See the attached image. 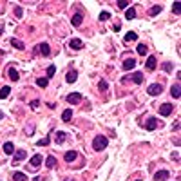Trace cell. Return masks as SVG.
Listing matches in <instances>:
<instances>
[{
  "label": "cell",
  "mask_w": 181,
  "mask_h": 181,
  "mask_svg": "<svg viewBox=\"0 0 181 181\" xmlns=\"http://www.w3.org/2000/svg\"><path fill=\"white\" fill-rule=\"evenodd\" d=\"M181 87H179V83H176V85H172V89H170V96L172 98H179L181 94Z\"/></svg>",
  "instance_id": "obj_11"
},
{
  "label": "cell",
  "mask_w": 181,
  "mask_h": 181,
  "mask_svg": "<svg viewBox=\"0 0 181 181\" xmlns=\"http://www.w3.org/2000/svg\"><path fill=\"white\" fill-rule=\"evenodd\" d=\"M136 53H138V55H145V53H147V45H145V43H140L138 49H136Z\"/></svg>",
  "instance_id": "obj_29"
},
{
  "label": "cell",
  "mask_w": 181,
  "mask_h": 181,
  "mask_svg": "<svg viewBox=\"0 0 181 181\" xmlns=\"http://www.w3.org/2000/svg\"><path fill=\"white\" fill-rule=\"evenodd\" d=\"M179 7H181V4H179V2H174V6H172V11H174L176 15H179V11H181Z\"/></svg>",
  "instance_id": "obj_32"
},
{
  "label": "cell",
  "mask_w": 181,
  "mask_h": 181,
  "mask_svg": "<svg viewBox=\"0 0 181 181\" xmlns=\"http://www.w3.org/2000/svg\"><path fill=\"white\" fill-rule=\"evenodd\" d=\"M38 105H40V101H38V100H33V101H31V109H36Z\"/></svg>",
  "instance_id": "obj_38"
},
{
  "label": "cell",
  "mask_w": 181,
  "mask_h": 181,
  "mask_svg": "<svg viewBox=\"0 0 181 181\" xmlns=\"http://www.w3.org/2000/svg\"><path fill=\"white\" fill-rule=\"evenodd\" d=\"M121 67H123L125 71H129V69H134V67H136V60H134V58H127V60L123 62V65H121Z\"/></svg>",
  "instance_id": "obj_7"
},
{
  "label": "cell",
  "mask_w": 181,
  "mask_h": 181,
  "mask_svg": "<svg viewBox=\"0 0 181 181\" xmlns=\"http://www.w3.org/2000/svg\"><path fill=\"white\" fill-rule=\"evenodd\" d=\"M71 118H73V109H65V111H63V114H62V120L69 121Z\"/></svg>",
  "instance_id": "obj_21"
},
{
  "label": "cell",
  "mask_w": 181,
  "mask_h": 181,
  "mask_svg": "<svg viewBox=\"0 0 181 181\" xmlns=\"http://www.w3.org/2000/svg\"><path fill=\"white\" fill-rule=\"evenodd\" d=\"M156 127H158V120H156V118H149V120H147V125H145L147 130H154Z\"/></svg>",
  "instance_id": "obj_10"
},
{
  "label": "cell",
  "mask_w": 181,
  "mask_h": 181,
  "mask_svg": "<svg viewBox=\"0 0 181 181\" xmlns=\"http://www.w3.org/2000/svg\"><path fill=\"white\" fill-rule=\"evenodd\" d=\"M138 181H140V179H138Z\"/></svg>",
  "instance_id": "obj_45"
},
{
  "label": "cell",
  "mask_w": 181,
  "mask_h": 181,
  "mask_svg": "<svg viewBox=\"0 0 181 181\" xmlns=\"http://www.w3.org/2000/svg\"><path fill=\"white\" fill-rule=\"evenodd\" d=\"M45 167H47V168H55V167H56V158H55V156H49V158L45 160Z\"/></svg>",
  "instance_id": "obj_18"
},
{
  "label": "cell",
  "mask_w": 181,
  "mask_h": 181,
  "mask_svg": "<svg viewBox=\"0 0 181 181\" xmlns=\"http://www.w3.org/2000/svg\"><path fill=\"white\" fill-rule=\"evenodd\" d=\"M118 7H120V9H125V7H129V2H127V0H121V2H118Z\"/></svg>",
  "instance_id": "obj_37"
},
{
  "label": "cell",
  "mask_w": 181,
  "mask_h": 181,
  "mask_svg": "<svg viewBox=\"0 0 181 181\" xmlns=\"http://www.w3.org/2000/svg\"><path fill=\"white\" fill-rule=\"evenodd\" d=\"M69 47H71V49H81V47H83V42L78 40V38H73V40L69 42Z\"/></svg>",
  "instance_id": "obj_12"
},
{
  "label": "cell",
  "mask_w": 181,
  "mask_h": 181,
  "mask_svg": "<svg viewBox=\"0 0 181 181\" xmlns=\"http://www.w3.org/2000/svg\"><path fill=\"white\" fill-rule=\"evenodd\" d=\"M38 51H40L43 56H49V55H51V47H49V43H40V45H38Z\"/></svg>",
  "instance_id": "obj_9"
},
{
  "label": "cell",
  "mask_w": 181,
  "mask_h": 181,
  "mask_svg": "<svg viewBox=\"0 0 181 181\" xmlns=\"http://www.w3.org/2000/svg\"><path fill=\"white\" fill-rule=\"evenodd\" d=\"M107 143H109V140H107L105 136H96V138L92 140V149H94V150H103V149L107 147Z\"/></svg>",
  "instance_id": "obj_1"
},
{
  "label": "cell",
  "mask_w": 181,
  "mask_h": 181,
  "mask_svg": "<svg viewBox=\"0 0 181 181\" xmlns=\"http://www.w3.org/2000/svg\"><path fill=\"white\" fill-rule=\"evenodd\" d=\"M149 13H150V17H156L158 13H161V6H158V4H156V6H152Z\"/></svg>",
  "instance_id": "obj_26"
},
{
  "label": "cell",
  "mask_w": 181,
  "mask_h": 181,
  "mask_svg": "<svg viewBox=\"0 0 181 181\" xmlns=\"http://www.w3.org/2000/svg\"><path fill=\"white\" fill-rule=\"evenodd\" d=\"M67 101H69L71 105H76V103H80L81 101V94L80 92H73V94L67 96Z\"/></svg>",
  "instance_id": "obj_5"
},
{
  "label": "cell",
  "mask_w": 181,
  "mask_h": 181,
  "mask_svg": "<svg viewBox=\"0 0 181 181\" xmlns=\"http://www.w3.org/2000/svg\"><path fill=\"white\" fill-rule=\"evenodd\" d=\"M134 40H138V35H136L134 31H129V33L125 35V42H134Z\"/></svg>",
  "instance_id": "obj_22"
},
{
  "label": "cell",
  "mask_w": 181,
  "mask_h": 181,
  "mask_svg": "<svg viewBox=\"0 0 181 181\" xmlns=\"http://www.w3.org/2000/svg\"><path fill=\"white\" fill-rule=\"evenodd\" d=\"M27 158V152L25 150H17L15 152V161H22V160H25Z\"/></svg>",
  "instance_id": "obj_20"
},
{
  "label": "cell",
  "mask_w": 181,
  "mask_h": 181,
  "mask_svg": "<svg viewBox=\"0 0 181 181\" xmlns=\"http://www.w3.org/2000/svg\"><path fill=\"white\" fill-rule=\"evenodd\" d=\"M121 80H123V81L132 80L134 83H141V81H143V74H141V73H134V74H132L130 78H121Z\"/></svg>",
  "instance_id": "obj_6"
},
{
  "label": "cell",
  "mask_w": 181,
  "mask_h": 181,
  "mask_svg": "<svg viewBox=\"0 0 181 181\" xmlns=\"http://www.w3.org/2000/svg\"><path fill=\"white\" fill-rule=\"evenodd\" d=\"M107 87H109V83H107V81H103V80L98 83V89H100V91H107Z\"/></svg>",
  "instance_id": "obj_34"
},
{
  "label": "cell",
  "mask_w": 181,
  "mask_h": 181,
  "mask_svg": "<svg viewBox=\"0 0 181 181\" xmlns=\"http://www.w3.org/2000/svg\"><path fill=\"white\" fill-rule=\"evenodd\" d=\"M13 179L15 181H27V178H25L24 172H15V174H13Z\"/></svg>",
  "instance_id": "obj_23"
},
{
  "label": "cell",
  "mask_w": 181,
  "mask_h": 181,
  "mask_svg": "<svg viewBox=\"0 0 181 181\" xmlns=\"http://www.w3.org/2000/svg\"><path fill=\"white\" fill-rule=\"evenodd\" d=\"M168 172L167 170H160V172H156V176H154V179L156 181H165V179H168Z\"/></svg>",
  "instance_id": "obj_8"
},
{
  "label": "cell",
  "mask_w": 181,
  "mask_h": 181,
  "mask_svg": "<svg viewBox=\"0 0 181 181\" xmlns=\"http://www.w3.org/2000/svg\"><path fill=\"white\" fill-rule=\"evenodd\" d=\"M76 78H78V73H76V71H69V73H67V76H65V80L69 81V83H74Z\"/></svg>",
  "instance_id": "obj_14"
},
{
  "label": "cell",
  "mask_w": 181,
  "mask_h": 181,
  "mask_svg": "<svg viewBox=\"0 0 181 181\" xmlns=\"http://www.w3.org/2000/svg\"><path fill=\"white\" fill-rule=\"evenodd\" d=\"M42 161H43V160H42L40 154H35V156L31 158V161H29V167H31V168L35 170V168H38V167L42 165Z\"/></svg>",
  "instance_id": "obj_3"
},
{
  "label": "cell",
  "mask_w": 181,
  "mask_h": 181,
  "mask_svg": "<svg viewBox=\"0 0 181 181\" xmlns=\"http://www.w3.org/2000/svg\"><path fill=\"white\" fill-rule=\"evenodd\" d=\"M145 65H147V69H150V71H152V69H156V56H149Z\"/></svg>",
  "instance_id": "obj_16"
},
{
  "label": "cell",
  "mask_w": 181,
  "mask_h": 181,
  "mask_svg": "<svg viewBox=\"0 0 181 181\" xmlns=\"http://www.w3.org/2000/svg\"><path fill=\"white\" fill-rule=\"evenodd\" d=\"M11 45H13V47H17V49H24V47H25V45H24L20 40H17V38H13V40H11Z\"/></svg>",
  "instance_id": "obj_28"
},
{
  "label": "cell",
  "mask_w": 181,
  "mask_h": 181,
  "mask_svg": "<svg viewBox=\"0 0 181 181\" xmlns=\"http://www.w3.org/2000/svg\"><path fill=\"white\" fill-rule=\"evenodd\" d=\"M47 83H49L47 78H38V80H36V85H38V87H47Z\"/></svg>",
  "instance_id": "obj_30"
},
{
  "label": "cell",
  "mask_w": 181,
  "mask_h": 181,
  "mask_svg": "<svg viewBox=\"0 0 181 181\" xmlns=\"http://www.w3.org/2000/svg\"><path fill=\"white\" fill-rule=\"evenodd\" d=\"M55 73H56V67H55V65H49V67H47V78H51Z\"/></svg>",
  "instance_id": "obj_31"
},
{
  "label": "cell",
  "mask_w": 181,
  "mask_h": 181,
  "mask_svg": "<svg viewBox=\"0 0 181 181\" xmlns=\"http://www.w3.org/2000/svg\"><path fill=\"white\" fill-rule=\"evenodd\" d=\"M134 17H136V9H134V7L127 9V13H125V18H127V20H132Z\"/></svg>",
  "instance_id": "obj_24"
},
{
  "label": "cell",
  "mask_w": 181,
  "mask_h": 181,
  "mask_svg": "<svg viewBox=\"0 0 181 181\" xmlns=\"http://www.w3.org/2000/svg\"><path fill=\"white\" fill-rule=\"evenodd\" d=\"M4 152H6V154H13V152H15V147H13L11 141H6V143H4Z\"/></svg>",
  "instance_id": "obj_17"
},
{
  "label": "cell",
  "mask_w": 181,
  "mask_h": 181,
  "mask_svg": "<svg viewBox=\"0 0 181 181\" xmlns=\"http://www.w3.org/2000/svg\"><path fill=\"white\" fill-rule=\"evenodd\" d=\"M81 20H83V15H81V13H76V15H73V25H74V27H80Z\"/></svg>",
  "instance_id": "obj_13"
},
{
  "label": "cell",
  "mask_w": 181,
  "mask_h": 181,
  "mask_svg": "<svg viewBox=\"0 0 181 181\" xmlns=\"http://www.w3.org/2000/svg\"><path fill=\"white\" fill-rule=\"evenodd\" d=\"M15 13H17V17L20 18V17H22V7H17V9H15Z\"/></svg>",
  "instance_id": "obj_39"
},
{
  "label": "cell",
  "mask_w": 181,
  "mask_h": 181,
  "mask_svg": "<svg viewBox=\"0 0 181 181\" xmlns=\"http://www.w3.org/2000/svg\"><path fill=\"white\" fill-rule=\"evenodd\" d=\"M2 31H4V27H2V24H0V35H2Z\"/></svg>",
  "instance_id": "obj_41"
},
{
  "label": "cell",
  "mask_w": 181,
  "mask_h": 181,
  "mask_svg": "<svg viewBox=\"0 0 181 181\" xmlns=\"http://www.w3.org/2000/svg\"><path fill=\"white\" fill-rule=\"evenodd\" d=\"M109 18H111V13H107V11H103L100 15V20H109Z\"/></svg>",
  "instance_id": "obj_36"
},
{
  "label": "cell",
  "mask_w": 181,
  "mask_h": 181,
  "mask_svg": "<svg viewBox=\"0 0 181 181\" xmlns=\"http://www.w3.org/2000/svg\"><path fill=\"white\" fill-rule=\"evenodd\" d=\"M55 141H56L58 145H60V143H63V141H65V132H63V130H58V132L55 134Z\"/></svg>",
  "instance_id": "obj_19"
},
{
  "label": "cell",
  "mask_w": 181,
  "mask_h": 181,
  "mask_svg": "<svg viewBox=\"0 0 181 181\" xmlns=\"http://www.w3.org/2000/svg\"><path fill=\"white\" fill-rule=\"evenodd\" d=\"M172 109H174V107H172L170 103H163V105L160 107L161 116H170V114H172Z\"/></svg>",
  "instance_id": "obj_4"
},
{
  "label": "cell",
  "mask_w": 181,
  "mask_h": 181,
  "mask_svg": "<svg viewBox=\"0 0 181 181\" xmlns=\"http://www.w3.org/2000/svg\"><path fill=\"white\" fill-rule=\"evenodd\" d=\"M49 138H43V140H38L36 141V145H38V147H42V145H43V147H45V145H49Z\"/></svg>",
  "instance_id": "obj_33"
},
{
  "label": "cell",
  "mask_w": 181,
  "mask_h": 181,
  "mask_svg": "<svg viewBox=\"0 0 181 181\" xmlns=\"http://www.w3.org/2000/svg\"><path fill=\"white\" fill-rule=\"evenodd\" d=\"M147 92H149V94H152V96H158V94L163 92V85H161V83H152V85H149Z\"/></svg>",
  "instance_id": "obj_2"
},
{
  "label": "cell",
  "mask_w": 181,
  "mask_h": 181,
  "mask_svg": "<svg viewBox=\"0 0 181 181\" xmlns=\"http://www.w3.org/2000/svg\"><path fill=\"white\" fill-rule=\"evenodd\" d=\"M9 92H11V89H9L7 85H6V87H2V91H0V98H2V100H4V98H7V96H9Z\"/></svg>",
  "instance_id": "obj_27"
},
{
  "label": "cell",
  "mask_w": 181,
  "mask_h": 181,
  "mask_svg": "<svg viewBox=\"0 0 181 181\" xmlns=\"http://www.w3.org/2000/svg\"><path fill=\"white\" fill-rule=\"evenodd\" d=\"M76 156H78V154H76L74 150H69V152H65V156H63V160L67 161V163H71V161H74V160H76Z\"/></svg>",
  "instance_id": "obj_15"
},
{
  "label": "cell",
  "mask_w": 181,
  "mask_h": 181,
  "mask_svg": "<svg viewBox=\"0 0 181 181\" xmlns=\"http://www.w3.org/2000/svg\"><path fill=\"white\" fill-rule=\"evenodd\" d=\"M7 74H9V78H11L13 81H17V80H18V73H17V71H15L13 67H9V71H7Z\"/></svg>",
  "instance_id": "obj_25"
},
{
  "label": "cell",
  "mask_w": 181,
  "mask_h": 181,
  "mask_svg": "<svg viewBox=\"0 0 181 181\" xmlns=\"http://www.w3.org/2000/svg\"><path fill=\"white\" fill-rule=\"evenodd\" d=\"M63 181H73V179H63Z\"/></svg>",
  "instance_id": "obj_44"
},
{
  "label": "cell",
  "mask_w": 181,
  "mask_h": 181,
  "mask_svg": "<svg viewBox=\"0 0 181 181\" xmlns=\"http://www.w3.org/2000/svg\"><path fill=\"white\" fill-rule=\"evenodd\" d=\"M2 118H4V114H2V112H0V120H2Z\"/></svg>",
  "instance_id": "obj_43"
},
{
  "label": "cell",
  "mask_w": 181,
  "mask_h": 181,
  "mask_svg": "<svg viewBox=\"0 0 181 181\" xmlns=\"http://www.w3.org/2000/svg\"><path fill=\"white\" fill-rule=\"evenodd\" d=\"M163 69H165L167 73H172V63H170V62H167V63H163Z\"/></svg>",
  "instance_id": "obj_35"
},
{
  "label": "cell",
  "mask_w": 181,
  "mask_h": 181,
  "mask_svg": "<svg viewBox=\"0 0 181 181\" xmlns=\"http://www.w3.org/2000/svg\"><path fill=\"white\" fill-rule=\"evenodd\" d=\"M33 181H42V178H35V179H33Z\"/></svg>",
  "instance_id": "obj_42"
},
{
  "label": "cell",
  "mask_w": 181,
  "mask_h": 181,
  "mask_svg": "<svg viewBox=\"0 0 181 181\" xmlns=\"http://www.w3.org/2000/svg\"><path fill=\"white\" fill-rule=\"evenodd\" d=\"M112 29H114V31L118 33V31H120V29H121V25H120V24H114V25H112Z\"/></svg>",
  "instance_id": "obj_40"
}]
</instances>
